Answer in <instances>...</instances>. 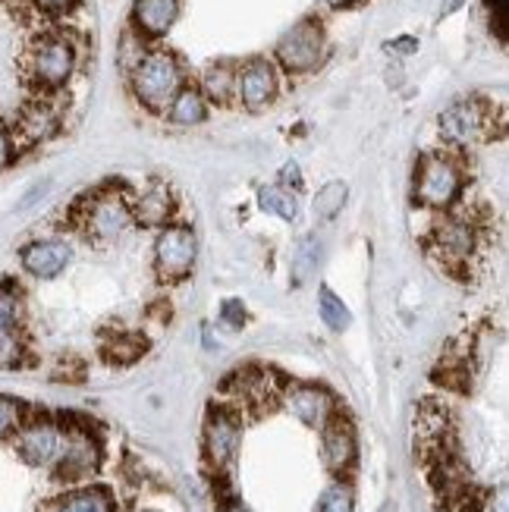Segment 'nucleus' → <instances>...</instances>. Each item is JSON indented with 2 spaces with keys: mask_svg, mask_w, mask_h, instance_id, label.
I'll list each match as a JSON object with an SVG mask.
<instances>
[{
  "mask_svg": "<svg viewBox=\"0 0 509 512\" xmlns=\"http://www.w3.org/2000/svg\"><path fill=\"white\" fill-rule=\"evenodd\" d=\"M129 85H132V95H136V101L145 110H151V114H164L173 95L186 85L183 60L173 51L151 48L129 70Z\"/></svg>",
  "mask_w": 509,
  "mask_h": 512,
  "instance_id": "f257e3e1",
  "label": "nucleus"
},
{
  "mask_svg": "<svg viewBox=\"0 0 509 512\" xmlns=\"http://www.w3.org/2000/svg\"><path fill=\"white\" fill-rule=\"evenodd\" d=\"M79 51L76 41L63 32L38 35L26 51V76L41 95H54L76 76Z\"/></svg>",
  "mask_w": 509,
  "mask_h": 512,
  "instance_id": "f03ea898",
  "label": "nucleus"
},
{
  "mask_svg": "<svg viewBox=\"0 0 509 512\" xmlns=\"http://www.w3.org/2000/svg\"><path fill=\"white\" fill-rule=\"evenodd\" d=\"M136 224V214H132L129 195L120 189H98L88 198H82L79 205V230L85 233L88 242H117L120 236L129 233V227Z\"/></svg>",
  "mask_w": 509,
  "mask_h": 512,
  "instance_id": "7ed1b4c3",
  "label": "nucleus"
},
{
  "mask_svg": "<svg viewBox=\"0 0 509 512\" xmlns=\"http://www.w3.org/2000/svg\"><path fill=\"white\" fill-rule=\"evenodd\" d=\"M462 186H466V173H462V164L453 158V154L434 151L425 154L418 161L415 170V198L431 211H447L459 202Z\"/></svg>",
  "mask_w": 509,
  "mask_h": 512,
  "instance_id": "20e7f679",
  "label": "nucleus"
},
{
  "mask_svg": "<svg viewBox=\"0 0 509 512\" xmlns=\"http://www.w3.org/2000/svg\"><path fill=\"white\" fill-rule=\"evenodd\" d=\"M274 57H277L280 70L290 76L315 73L327 57V32L321 26V19L305 16L293 29H286L277 41Z\"/></svg>",
  "mask_w": 509,
  "mask_h": 512,
  "instance_id": "39448f33",
  "label": "nucleus"
},
{
  "mask_svg": "<svg viewBox=\"0 0 509 512\" xmlns=\"http://www.w3.org/2000/svg\"><path fill=\"white\" fill-rule=\"evenodd\" d=\"M13 440L19 459L26 465H32V469H54L66 443V421L26 418V425L13 434Z\"/></svg>",
  "mask_w": 509,
  "mask_h": 512,
  "instance_id": "423d86ee",
  "label": "nucleus"
},
{
  "mask_svg": "<svg viewBox=\"0 0 509 512\" xmlns=\"http://www.w3.org/2000/svg\"><path fill=\"white\" fill-rule=\"evenodd\" d=\"M437 126H440V136H444V142H450L456 148H469V145H478V142H484L491 136L494 110L481 98H466V101L450 104L444 114H440Z\"/></svg>",
  "mask_w": 509,
  "mask_h": 512,
  "instance_id": "0eeeda50",
  "label": "nucleus"
},
{
  "mask_svg": "<svg viewBox=\"0 0 509 512\" xmlns=\"http://www.w3.org/2000/svg\"><path fill=\"white\" fill-rule=\"evenodd\" d=\"M26 305L22 289L13 280H0V371L19 368L26 362Z\"/></svg>",
  "mask_w": 509,
  "mask_h": 512,
  "instance_id": "6e6552de",
  "label": "nucleus"
},
{
  "mask_svg": "<svg viewBox=\"0 0 509 512\" xmlns=\"http://www.w3.org/2000/svg\"><path fill=\"white\" fill-rule=\"evenodd\" d=\"M242 447V418L230 406H211L205 418V459L214 472H227Z\"/></svg>",
  "mask_w": 509,
  "mask_h": 512,
  "instance_id": "1a4fd4ad",
  "label": "nucleus"
},
{
  "mask_svg": "<svg viewBox=\"0 0 509 512\" xmlns=\"http://www.w3.org/2000/svg\"><path fill=\"white\" fill-rule=\"evenodd\" d=\"M195 255H198V242L192 227L186 224H164L158 239H154V267H158V277L173 283L183 280L192 267H195Z\"/></svg>",
  "mask_w": 509,
  "mask_h": 512,
  "instance_id": "9d476101",
  "label": "nucleus"
},
{
  "mask_svg": "<svg viewBox=\"0 0 509 512\" xmlns=\"http://www.w3.org/2000/svg\"><path fill=\"white\" fill-rule=\"evenodd\" d=\"M101 459H104V450H101V440L92 434V428L70 425V421H66V443L54 465V475L60 481L92 478L101 469Z\"/></svg>",
  "mask_w": 509,
  "mask_h": 512,
  "instance_id": "9b49d317",
  "label": "nucleus"
},
{
  "mask_svg": "<svg viewBox=\"0 0 509 512\" xmlns=\"http://www.w3.org/2000/svg\"><path fill=\"white\" fill-rule=\"evenodd\" d=\"M280 95V70L268 57H252L236 66V101L246 110L271 107Z\"/></svg>",
  "mask_w": 509,
  "mask_h": 512,
  "instance_id": "f8f14e48",
  "label": "nucleus"
},
{
  "mask_svg": "<svg viewBox=\"0 0 509 512\" xmlns=\"http://www.w3.org/2000/svg\"><path fill=\"white\" fill-rule=\"evenodd\" d=\"M321 459L327 465V472L337 478H343L359 459L356 428H352V421L340 412H334L321 425Z\"/></svg>",
  "mask_w": 509,
  "mask_h": 512,
  "instance_id": "ddd939ff",
  "label": "nucleus"
},
{
  "mask_svg": "<svg viewBox=\"0 0 509 512\" xmlns=\"http://www.w3.org/2000/svg\"><path fill=\"white\" fill-rule=\"evenodd\" d=\"M478 249V233L472 220L466 217H447L440 220L434 236H431V252L447 267H466Z\"/></svg>",
  "mask_w": 509,
  "mask_h": 512,
  "instance_id": "4468645a",
  "label": "nucleus"
},
{
  "mask_svg": "<svg viewBox=\"0 0 509 512\" xmlns=\"http://www.w3.org/2000/svg\"><path fill=\"white\" fill-rule=\"evenodd\" d=\"M73 261L70 242L63 239H32L19 249V264L22 271L35 280H54L60 277Z\"/></svg>",
  "mask_w": 509,
  "mask_h": 512,
  "instance_id": "2eb2a0df",
  "label": "nucleus"
},
{
  "mask_svg": "<svg viewBox=\"0 0 509 512\" xmlns=\"http://www.w3.org/2000/svg\"><path fill=\"white\" fill-rule=\"evenodd\" d=\"M286 409H290L305 428H318L337 412V399L318 384H293L286 390Z\"/></svg>",
  "mask_w": 509,
  "mask_h": 512,
  "instance_id": "dca6fc26",
  "label": "nucleus"
},
{
  "mask_svg": "<svg viewBox=\"0 0 509 512\" xmlns=\"http://www.w3.org/2000/svg\"><path fill=\"white\" fill-rule=\"evenodd\" d=\"M176 16H180V0H132V32L139 38H164Z\"/></svg>",
  "mask_w": 509,
  "mask_h": 512,
  "instance_id": "f3484780",
  "label": "nucleus"
},
{
  "mask_svg": "<svg viewBox=\"0 0 509 512\" xmlns=\"http://www.w3.org/2000/svg\"><path fill=\"white\" fill-rule=\"evenodd\" d=\"M208 98L202 95V88L198 85H183L180 92L173 95V101L167 104V120L173 123V126H186V129H192V126H202L205 120H208Z\"/></svg>",
  "mask_w": 509,
  "mask_h": 512,
  "instance_id": "a211bd4d",
  "label": "nucleus"
},
{
  "mask_svg": "<svg viewBox=\"0 0 509 512\" xmlns=\"http://www.w3.org/2000/svg\"><path fill=\"white\" fill-rule=\"evenodd\" d=\"M41 512H117V503L104 487H79V491L44 503Z\"/></svg>",
  "mask_w": 509,
  "mask_h": 512,
  "instance_id": "6ab92c4d",
  "label": "nucleus"
},
{
  "mask_svg": "<svg viewBox=\"0 0 509 512\" xmlns=\"http://www.w3.org/2000/svg\"><path fill=\"white\" fill-rule=\"evenodd\" d=\"M57 123H60L57 110L48 104V98L41 95L38 101H32L26 110H22V117H19V139L29 142V145L44 142L48 136H54Z\"/></svg>",
  "mask_w": 509,
  "mask_h": 512,
  "instance_id": "aec40b11",
  "label": "nucleus"
},
{
  "mask_svg": "<svg viewBox=\"0 0 509 512\" xmlns=\"http://www.w3.org/2000/svg\"><path fill=\"white\" fill-rule=\"evenodd\" d=\"M202 95L208 98V104H230L236 101V63H211L202 73Z\"/></svg>",
  "mask_w": 509,
  "mask_h": 512,
  "instance_id": "412c9836",
  "label": "nucleus"
},
{
  "mask_svg": "<svg viewBox=\"0 0 509 512\" xmlns=\"http://www.w3.org/2000/svg\"><path fill=\"white\" fill-rule=\"evenodd\" d=\"M258 205H261L264 211H268V214L286 220V224H296V220L302 217V202H299V195H296L293 189L280 186V183H274V186H261V189H258Z\"/></svg>",
  "mask_w": 509,
  "mask_h": 512,
  "instance_id": "4be33fe9",
  "label": "nucleus"
},
{
  "mask_svg": "<svg viewBox=\"0 0 509 512\" xmlns=\"http://www.w3.org/2000/svg\"><path fill=\"white\" fill-rule=\"evenodd\" d=\"M132 214L142 224H170V214H173V195L164 186H154L148 192H142L139 202H132Z\"/></svg>",
  "mask_w": 509,
  "mask_h": 512,
  "instance_id": "5701e85b",
  "label": "nucleus"
},
{
  "mask_svg": "<svg viewBox=\"0 0 509 512\" xmlns=\"http://www.w3.org/2000/svg\"><path fill=\"white\" fill-rule=\"evenodd\" d=\"M318 315H321V321L334 330V333H343V330H349V324H352V311H349V305L334 293L330 286H321L318 289Z\"/></svg>",
  "mask_w": 509,
  "mask_h": 512,
  "instance_id": "b1692460",
  "label": "nucleus"
},
{
  "mask_svg": "<svg viewBox=\"0 0 509 512\" xmlns=\"http://www.w3.org/2000/svg\"><path fill=\"white\" fill-rule=\"evenodd\" d=\"M315 512H356V494H352V484L343 478L327 484L324 494L318 497Z\"/></svg>",
  "mask_w": 509,
  "mask_h": 512,
  "instance_id": "393cba45",
  "label": "nucleus"
},
{
  "mask_svg": "<svg viewBox=\"0 0 509 512\" xmlns=\"http://www.w3.org/2000/svg\"><path fill=\"white\" fill-rule=\"evenodd\" d=\"M346 198H349V189H346V183H340V180L327 183V186H324V189L315 195V214H318L321 220H334V217L343 211Z\"/></svg>",
  "mask_w": 509,
  "mask_h": 512,
  "instance_id": "a878e982",
  "label": "nucleus"
},
{
  "mask_svg": "<svg viewBox=\"0 0 509 512\" xmlns=\"http://www.w3.org/2000/svg\"><path fill=\"white\" fill-rule=\"evenodd\" d=\"M29 409L26 403H19L13 396H0V440L13 437L22 425H26Z\"/></svg>",
  "mask_w": 509,
  "mask_h": 512,
  "instance_id": "bb28decb",
  "label": "nucleus"
},
{
  "mask_svg": "<svg viewBox=\"0 0 509 512\" xmlns=\"http://www.w3.org/2000/svg\"><path fill=\"white\" fill-rule=\"evenodd\" d=\"M107 359L110 362H120V365H129V362H136L139 355L145 352V340L139 337H123V340H114L107 349Z\"/></svg>",
  "mask_w": 509,
  "mask_h": 512,
  "instance_id": "cd10ccee",
  "label": "nucleus"
},
{
  "mask_svg": "<svg viewBox=\"0 0 509 512\" xmlns=\"http://www.w3.org/2000/svg\"><path fill=\"white\" fill-rule=\"evenodd\" d=\"M491 13V29L500 35V41H506V26H509V0H484Z\"/></svg>",
  "mask_w": 509,
  "mask_h": 512,
  "instance_id": "c85d7f7f",
  "label": "nucleus"
},
{
  "mask_svg": "<svg viewBox=\"0 0 509 512\" xmlns=\"http://www.w3.org/2000/svg\"><path fill=\"white\" fill-rule=\"evenodd\" d=\"M16 136H13V129L0 120V173H4L10 164H13V158H16Z\"/></svg>",
  "mask_w": 509,
  "mask_h": 512,
  "instance_id": "c756f323",
  "label": "nucleus"
},
{
  "mask_svg": "<svg viewBox=\"0 0 509 512\" xmlns=\"http://www.w3.org/2000/svg\"><path fill=\"white\" fill-rule=\"evenodd\" d=\"M220 324L230 327V330H239L242 324H246V308H242V302L230 299L220 305Z\"/></svg>",
  "mask_w": 509,
  "mask_h": 512,
  "instance_id": "7c9ffc66",
  "label": "nucleus"
},
{
  "mask_svg": "<svg viewBox=\"0 0 509 512\" xmlns=\"http://www.w3.org/2000/svg\"><path fill=\"white\" fill-rule=\"evenodd\" d=\"M318 264V255H315V239H305V246L299 249V258H296V267H299V277L296 280H305V274L312 271Z\"/></svg>",
  "mask_w": 509,
  "mask_h": 512,
  "instance_id": "2f4dec72",
  "label": "nucleus"
},
{
  "mask_svg": "<svg viewBox=\"0 0 509 512\" xmlns=\"http://www.w3.org/2000/svg\"><path fill=\"white\" fill-rule=\"evenodd\" d=\"M280 186L293 189V192L302 189V170H299V164H286V167H283V173H280Z\"/></svg>",
  "mask_w": 509,
  "mask_h": 512,
  "instance_id": "473e14b6",
  "label": "nucleus"
},
{
  "mask_svg": "<svg viewBox=\"0 0 509 512\" xmlns=\"http://www.w3.org/2000/svg\"><path fill=\"white\" fill-rule=\"evenodd\" d=\"M32 4L41 10V13H66V10H73L76 7V0H32Z\"/></svg>",
  "mask_w": 509,
  "mask_h": 512,
  "instance_id": "72a5a7b5",
  "label": "nucleus"
},
{
  "mask_svg": "<svg viewBox=\"0 0 509 512\" xmlns=\"http://www.w3.org/2000/svg\"><path fill=\"white\" fill-rule=\"evenodd\" d=\"M387 51H396V54H412V51H418V41H415V38H396V41H390V44H387Z\"/></svg>",
  "mask_w": 509,
  "mask_h": 512,
  "instance_id": "f704fd0d",
  "label": "nucleus"
},
{
  "mask_svg": "<svg viewBox=\"0 0 509 512\" xmlns=\"http://www.w3.org/2000/svg\"><path fill=\"white\" fill-rule=\"evenodd\" d=\"M469 0H440V19H447V16H453L456 10H462L466 7Z\"/></svg>",
  "mask_w": 509,
  "mask_h": 512,
  "instance_id": "c9c22d12",
  "label": "nucleus"
},
{
  "mask_svg": "<svg viewBox=\"0 0 509 512\" xmlns=\"http://www.w3.org/2000/svg\"><path fill=\"white\" fill-rule=\"evenodd\" d=\"M352 4H359V0H324V7H330V10H343V7H352Z\"/></svg>",
  "mask_w": 509,
  "mask_h": 512,
  "instance_id": "e433bc0d",
  "label": "nucleus"
},
{
  "mask_svg": "<svg viewBox=\"0 0 509 512\" xmlns=\"http://www.w3.org/2000/svg\"><path fill=\"white\" fill-rule=\"evenodd\" d=\"M224 512H249V509H246V506H242V503H230V506H227Z\"/></svg>",
  "mask_w": 509,
  "mask_h": 512,
  "instance_id": "4c0bfd02",
  "label": "nucleus"
},
{
  "mask_svg": "<svg viewBox=\"0 0 509 512\" xmlns=\"http://www.w3.org/2000/svg\"><path fill=\"white\" fill-rule=\"evenodd\" d=\"M139 512H151V509H139Z\"/></svg>",
  "mask_w": 509,
  "mask_h": 512,
  "instance_id": "58836bf2",
  "label": "nucleus"
}]
</instances>
